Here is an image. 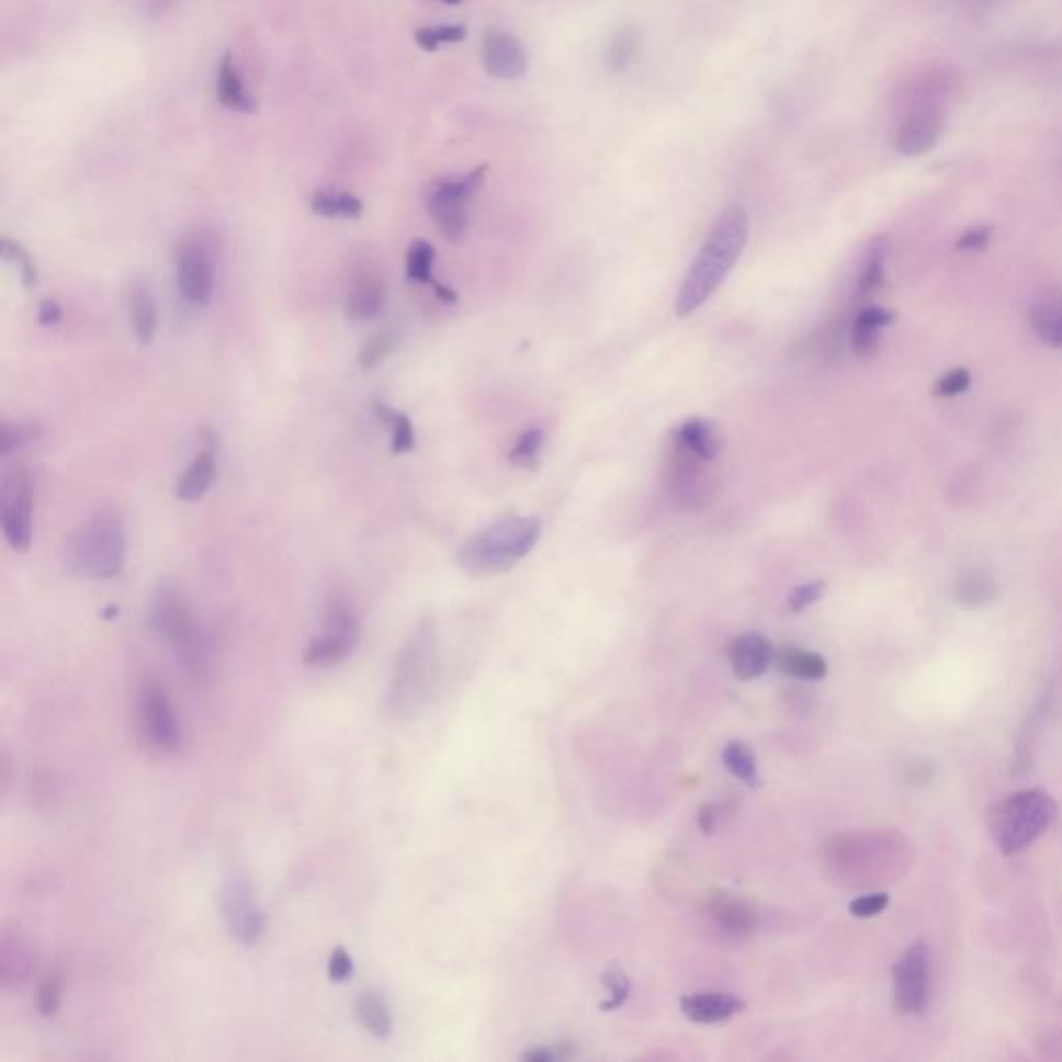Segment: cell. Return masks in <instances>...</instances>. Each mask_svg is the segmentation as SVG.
Instances as JSON below:
<instances>
[{
	"mask_svg": "<svg viewBox=\"0 0 1062 1062\" xmlns=\"http://www.w3.org/2000/svg\"><path fill=\"white\" fill-rule=\"evenodd\" d=\"M749 239V216L743 206L722 210L710 228L700 253L687 270L677 297V316H689L700 309L724 283L728 272L739 262Z\"/></svg>",
	"mask_w": 1062,
	"mask_h": 1062,
	"instance_id": "cell-1",
	"label": "cell"
},
{
	"mask_svg": "<svg viewBox=\"0 0 1062 1062\" xmlns=\"http://www.w3.org/2000/svg\"><path fill=\"white\" fill-rule=\"evenodd\" d=\"M438 679V633L434 621L421 619L398 647L386 710L395 721L418 719L432 700Z\"/></svg>",
	"mask_w": 1062,
	"mask_h": 1062,
	"instance_id": "cell-2",
	"label": "cell"
},
{
	"mask_svg": "<svg viewBox=\"0 0 1062 1062\" xmlns=\"http://www.w3.org/2000/svg\"><path fill=\"white\" fill-rule=\"evenodd\" d=\"M65 570L74 577L104 581L127 561V528L121 511L102 507L77 526L65 546Z\"/></svg>",
	"mask_w": 1062,
	"mask_h": 1062,
	"instance_id": "cell-3",
	"label": "cell"
},
{
	"mask_svg": "<svg viewBox=\"0 0 1062 1062\" xmlns=\"http://www.w3.org/2000/svg\"><path fill=\"white\" fill-rule=\"evenodd\" d=\"M540 533L542 521L538 517L505 515L459 546L456 565L474 577L507 573L535 549Z\"/></svg>",
	"mask_w": 1062,
	"mask_h": 1062,
	"instance_id": "cell-4",
	"label": "cell"
},
{
	"mask_svg": "<svg viewBox=\"0 0 1062 1062\" xmlns=\"http://www.w3.org/2000/svg\"><path fill=\"white\" fill-rule=\"evenodd\" d=\"M1057 801L1043 789H1025L1005 796L987 812V828L1005 855L1021 854L1050 828Z\"/></svg>",
	"mask_w": 1062,
	"mask_h": 1062,
	"instance_id": "cell-5",
	"label": "cell"
},
{
	"mask_svg": "<svg viewBox=\"0 0 1062 1062\" xmlns=\"http://www.w3.org/2000/svg\"><path fill=\"white\" fill-rule=\"evenodd\" d=\"M486 172H488V167L482 165L474 171L459 174V177H442L428 188L426 208L430 212L432 221L437 223L440 235L447 241L459 244V241L465 239L467 228H470L467 204L479 191V188L484 185Z\"/></svg>",
	"mask_w": 1062,
	"mask_h": 1062,
	"instance_id": "cell-6",
	"label": "cell"
},
{
	"mask_svg": "<svg viewBox=\"0 0 1062 1062\" xmlns=\"http://www.w3.org/2000/svg\"><path fill=\"white\" fill-rule=\"evenodd\" d=\"M174 281L181 297L191 305H208L216 281V253L204 230L185 233L174 247Z\"/></svg>",
	"mask_w": 1062,
	"mask_h": 1062,
	"instance_id": "cell-7",
	"label": "cell"
},
{
	"mask_svg": "<svg viewBox=\"0 0 1062 1062\" xmlns=\"http://www.w3.org/2000/svg\"><path fill=\"white\" fill-rule=\"evenodd\" d=\"M0 526L13 551H30L34 535V482L25 465H11L2 475Z\"/></svg>",
	"mask_w": 1062,
	"mask_h": 1062,
	"instance_id": "cell-8",
	"label": "cell"
},
{
	"mask_svg": "<svg viewBox=\"0 0 1062 1062\" xmlns=\"http://www.w3.org/2000/svg\"><path fill=\"white\" fill-rule=\"evenodd\" d=\"M360 640V617L355 608L341 596H335L326 605L323 633L305 647L304 663L318 668L339 664L353 654Z\"/></svg>",
	"mask_w": 1062,
	"mask_h": 1062,
	"instance_id": "cell-9",
	"label": "cell"
},
{
	"mask_svg": "<svg viewBox=\"0 0 1062 1062\" xmlns=\"http://www.w3.org/2000/svg\"><path fill=\"white\" fill-rule=\"evenodd\" d=\"M137 735L154 754H174L181 747V726L171 700L156 679H146L137 691Z\"/></svg>",
	"mask_w": 1062,
	"mask_h": 1062,
	"instance_id": "cell-10",
	"label": "cell"
},
{
	"mask_svg": "<svg viewBox=\"0 0 1062 1062\" xmlns=\"http://www.w3.org/2000/svg\"><path fill=\"white\" fill-rule=\"evenodd\" d=\"M221 913L228 934L246 945L253 947L264 934V913L260 910L256 886L251 878L241 870H230L221 886Z\"/></svg>",
	"mask_w": 1062,
	"mask_h": 1062,
	"instance_id": "cell-11",
	"label": "cell"
},
{
	"mask_svg": "<svg viewBox=\"0 0 1062 1062\" xmlns=\"http://www.w3.org/2000/svg\"><path fill=\"white\" fill-rule=\"evenodd\" d=\"M894 1005L903 1015H922L929 1003V952L924 942L911 945L892 971Z\"/></svg>",
	"mask_w": 1062,
	"mask_h": 1062,
	"instance_id": "cell-12",
	"label": "cell"
},
{
	"mask_svg": "<svg viewBox=\"0 0 1062 1062\" xmlns=\"http://www.w3.org/2000/svg\"><path fill=\"white\" fill-rule=\"evenodd\" d=\"M150 626L156 635L167 640L174 649L177 645L190 640L191 635L200 629V623L195 621L181 589L172 584H162L154 594Z\"/></svg>",
	"mask_w": 1062,
	"mask_h": 1062,
	"instance_id": "cell-13",
	"label": "cell"
},
{
	"mask_svg": "<svg viewBox=\"0 0 1062 1062\" xmlns=\"http://www.w3.org/2000/svg\"><path fill=\"white\" fill-rule=\"evenodd\" d=\"M945 127L942 111L934 104H917L903 116L894 146L903 156H924L928 154L940 139Z\"/></svg>",
	"mask_w": 1062,
	"mask_h": 1062,
	"instance_id": "cell-14",
	"label": "cell"
},
{
	"mask_svg": "<svg viewBox=\"0 0 1062 1062\" xmlns=\"http://www.w3.org/2000/svg\"><path fill=\"white\" fill-rule=\"evenodd\" d=\"M482 65L496 79L512 81L526 76L530 57L521 39L505 30L490 27L482 39Z\"/></svg>",
	"mask_w": 1062,
	"mask_h": 1062,
	"instance_id": "cell-15",
	"label": "cell"
},
{
	"mask_svg": "<svg viewBox=\"0 0 1062 1062\" xmlns=\"http://www.w3.org/2000/svg\"><path fill=\"white\" fill-rule=\"evenodd\" d=\"M36 954L32 940L18 924H7L0 931V984L20 987L32 978Z\"/></svg>",
	"mask_w": 1062,
	"mask_h": 1062,
	"instance_id": "cell-16",
	"label": "cell"
},
{
	"mask_svg": "<svg viewBox=\"0 0 1062 1062\" xmlns=\"http://www.w3.org/2000/svg\"><path fill=\"white\" fill-rule=\"evenodd\" d=\"M728 660L739 681H754L770 670L777 660L775 647L761 633H743L728 645Z\"/></svg>",
	"mask_w": 1062,
	"mask_h": 1062,
	"instance_id": "cell-17",
	"label": "cell"
},
{
	"mask_svg": "<svg viewBox=\"0 0 1062 1062\" xmlns=\"http://www.w3.org/2000/svg\"><path fill=\"white\" fill-rule=\"evenodd\" d=\"M216 438L206 434L202 449L191 459L188 470L177 482V498L183 502H197L208 494L212 484L216 482Z\"/></svg>",
	"mask_w": 1062,
	"mask_h": 1062,
	"instance_id": "cell-18",
	"label": "cell"
},
{
	"mask_svg": "<svg viewBox=\"0 0 1062 1062\" xmlns=\"http://www.w3.org/2000/svg\"><path fill=\"white\" fill-rule=\"evenodd\" d=\"M386 297H388V286L384 276H380V272L374 270H361L353 279V285L347 295L344 314L353 323L372 320L382 312Z\"/></svg>",
	"mask_w": 1062,
	"mask_h": 1062,
	"instance_id": "cell-19",
	"label": "cell"
},
{
	"mask_svg": "<svg viewBox=\"0 0 1062 1062\" xmlns=\"http://www.w3.org/2000/svg\"><path fill=\"white\" fill-rule=\"evenodd\" d=\"M681 1010L693 1024H722L745 1010V1003L731 992H693L681 998Z\"/></svg>",
	"mask_w": 1062,
	"mask_h": 1062,
	"instance_id": "cell-20",
	"label": "cell"
},
{
	"mask_svg": "<svg viewBox=\"0 0 1062 1062\" xmlns=\"http://www.w3.org/2000/svg\"><path fill=\"white\" fill-rule=\"evenodd\" d=\"M127 305H129V323H132L135 339L144 347L152 344L158 330V309L154 302L152 289L144 279L132 281L127 291Z\"/></svg>",
	"mask_w": 1062,
	"mask_h": 1062,
	"instance_id": "cell-21",
	"label": "cell"
},
{
	"mask_svg": "<svg viewBox=\"0 0 1062 1062\" xmlns=\"http://www.w3.org/2000/svg\"><path fill=\"white\" fill-rule=\"evenodd\" d=\"M710 915L716 922V926L731 934V936H749L758 928V911L754 910L747 901L733 899V896H716L710 903Z\"/></svg>",
	"mask_w": 1062,
	"mask_h": 1062,
	"instance_id": "cell-22",
	"label": "cell"
},
{
	"mask_svg": "<svg viewBox=\"0 0 1062 1062\" xmlns=\"http://www.w3.org/2000/svg\"><path fill=\"white\" fill-rule=\"evenodd\" d=\"M673 442L679 444L691 455L702 461H714L721 453L722 440L712 421L702 418H691L683 421L677 430Z\"/></svg>",
	"mask_w": 1062,
	"mask_h": 1062,
	"instance_id": "cell-23",
	"label": "cell"
},
{
	"mask_svg": "<svg viewBox=\"0 0 1062 1062\" xmlns=\"http://www.w3.org/2000/svg\"><path fill=\"white\" fill-rule=\"evenodd\" d=\"M216 94L218 102L237 113H253L256 111V98L249 94L244 83V77L237 71L233 58L225 55L218 65V77H216Z\"/></svg>",
	"mask_w": 1062,
	"mask_h": 1062,
	"instance_id": "cell-24",
	"label": "cell"
},
{
	"mask_svg": "<svg viewBox=\"0 0 1062 1062\" xmlns=\"http://www.w3.org/2000/svg\"><path fill=\"white\" fill-rule=\"evenodd\" d=\"M777 666L780 673L801 681H822L828 675V664L824 656L799 647L782 649L777 656Z\"/></svg>",
	"mask_w": 1062,
	"mask_h": 1062,
	"instance_id": "cell-25",
	"label": "cell"
},
{
	"mask_svg": "<svg viewBox=\"0 0 1062 1062\" xmlns=\"http://www.w3.org/2000/svg\"><path fill=\"white\" fill-rule=\"evenodd\" d=\"M355 1017H358L361 1027L379 1040H386L393 1033V1017H391L388 1005L384 1003V998L380 994L372 992V990L360 994V998L355 1003Z\"/></svg>",
	"mask_w": 1062,
	"mask_h": 1062,
	"instance_id": "cell-26",
	"label": "cell"
},
{
	"mask_svg": "<svg viewBox=\"0 0 1062 1062\" xmlns=\"http://www.w3.org/2000/svg\"><path fill=\"white\" fill-rule=\"evenodd\" d=\"M1031 326L1043 342L1062 351V295H1048L1033 305Z\"/></svg>",
	"mask_w": 1062,
	"mask_h": 1062,
	"instance_id": "cell-27",
	"label": "cell"
},
{
	"mask_svg": "<svg viewBox=\"0 0 1062 1062\" xmlns=\"http://www.w3.org/2000/svg\"><path fill=\"white\" fill-rule=\"evenodd\" d=\"M312 210L326 218H358L363 212L360 197L349 191L320 190L312 195Z\"/></svg>",
	"mask_w": 1062,
	"mask_h": 1062,
	"instance_id": "cell-28",
	"label": "cell"
},
{
	"mask_svg": "<svg viewBox=\"0 0 1062 1062\" xmlns=\"http://www.w3.org/2000/svg\"><path fill=\"white\" fill-rule=\"evenodd\" d=\"M722 766L747 787H758L759 768L756 754L743 741H728L722 749Z\"/></svg>",
	"mask_w": 1062,
	"mask_h": 1062,
	"instance_id": "cell-29",
	"label": "cell"
},
{
	"mask_svg": "<svg viewBox=\"0 0 1062 1062\" xmlns=\"http://www.w3.org/2000/svg\"><path fill=\"white\" fill-rule=\"evenodd\" d=\"M640 57V30L623 25L608 44L607 63L612 74H625Z\"/></svg>",
	"mask_w": 1062,
	"mask_h": 1062,
	"instance_id": "cell-30",
	"label": "cell"
},
{
	"mask_svg": "<svg viewBox=\"0 0 1062 1062\" xmlns=\"http://www.w3.org/2000/svg\"><path fill=\"white\" fill-rule=\"evenodd\" d=\"M374 411L379 416L380 421L388 423L391 426V432H393V455H405V453H411L414 447H416V432H414V423H411V418L407 414H400V411H393L384 400L376 398L374 400Z\"/></svg>",
	"mask_w": 1062,
	"mask_h": 1062,
	"instance_id": "cell-31",
	"label": "cell"
},
{
	"mask_svg": "<svg viewBox=\"0 0 1062 1062\" xmlns=\"http://www.w3.org/2000/svg\"><path fill=\"white\" fill-rule=\"evenodd\" d=\"M434 260H437V249L426 241V239H416L409 249H407V260H405V272H407V279L414 281V283H421V285H430L434 279H432V268H434Z\"/></svg>",
	"mask_w": 1062,
	"mask_h": 1062,
	"instance_id": "cell-32",
	"label": "cell"
},
{
	"mask_svg": "<svg viewBox=\"0 0 1062 1062\" xmlns=\"http://www.w3.org/2000/svg\"><path fill=\"white\" fill-rule=\"evenodd\" d=\"M886 249H889V244H886L884 237L873 239L872 246L868 249V256H866V264L861 268V274H859V281H857V289H859L861 295H870L884 283Z\"/></svg>",
	"mask_w": 1062,
	"mask_h": 1062,
	"instance_id": "cell-33",
	"label": "cell"
},
{
	"mask_svg": "<svg viewBox=\"0 0 1062 1062\" xmlns=\"http://www.w3.org/2000/svg\"><path fill=\"white\" fill-rule=\"evenodd\" d=\"M0 253H2V260L4 262H9V264H13L20 270L23 285L27 286V289H34V286L38 285V266H36V260L32 258V253L25 247L18 244L15 239H11V237H2L0 239Z\"/></svg>",
	"mask_w": 1062,
	"mask_h": 1062,
	"instance_id": "cell-34",
	"label": "cell"
},
{
	"mask_svg": "<svg viewBox=\"0 0 1062 1062\" xmlns=\"http://www.w3.org/2000/svg\"><path fill=\"white\" fill-rule=\"evenodd\" d=\"M395 349H397V335L393 330H380L379 335H374L370 341L361 347L360 358H358L361 370L370 372V370L379 368L380 363L386 360Z\"/></svg>",
	"mask_w": 1062,
	"mask_h": 1062,
	"instance_id": "cell-35",
	"label": "cell"
},
{
	"mask_svg": "<svg viewBox=\"0 0 1062 1062\" xmlns=\"http://www.w3.org/2000/svg\"><path fill=\"white\" fill-rule=\"evenodd\" d=\"M36 423H21V421H2L0 423V455L9 456L15 451L30 444L38 438Z\"/></svg>",
	"mask_w": 1062,
	"mask_h": 1062,
	"instance_id": "cell-36",
	"label": "cell"
},
{
	"mask_svg": "<svg viewBox=\"0 0 1062 1062\" xmlns=\"http://www.w3.org/2000/svg\"><path fill=\"white\" fill-rule=\"evenodd\" d=\"M467 36L465 25H430V27H419L416 32V42L419 48L426 53H434L440 44H453L461 42Z\"/></svg>",
	"mask_w": 1062,
	"mask_h": 1062,
	"instance_id": "cell-37",
	"label": "cell"
},
{
	"mask_svg": "<svg viewBox=\"0 0 1062 1062\" xmlns=\"http://www.w3.org/2000/svg\"><path fill=\"white\" fill-rule=\"evenodd\" d=\"M544 447V432L538 430V428H531V430H526L521 437L517 438L515 447H512L511 463L519 465V467H535L538 463V456H540V451Z\"/></svg>",
	"mask_w": 1062,
	"mask_h": 1062,
	"instance_id": "cell-38",
	"label": "cell"
},
{
	"mask_svg": "<svg viewBox=\"0 0 1062 1062\" xmlns=\"http://www.w3.org/2000/svg\"><path fill=\"white\" fill-rule=\"evenodd\" d=\"M992 594H994V588H992L990 579H986L980 573H971V575H965L957 581V598H959V602L969 605V607L984 605L992 598Z\"/></svg>",
	"mask_w": 1062,
	"mask_h": 1062,
	"instance_id": "cell-39",
	"label": "cell"
},
{
	"mask_svg": "<svg viewBox=\"0 0 1062 1062\" xmlns=\"http://www.w3.org/2000/svg\"><path fill=\"white\" fill-rule=\"evenodd\" d=\"M27 791H30V799H32V805L38 810V812H46L53 807V801L57 796V791H55V782L50 775L46 770H34L30 775V780H27Z\"/></svg>",
	"mask_w": 1062,
	"mask_h": 1062,
	"instance_id": "cell-40",
	"label": "cell"
},
{
	"mask_svg": "<svg viewBox=\"0 0 1062 1062\" xmlns=\"http://www.w3.org/2000/svg\"><path fill=\"white\" fill-rule=\"evenodd\" d=\"M602 984L608 987V1001H605L600 1008L602 1010H617L625 1005L629 994H631V982L621 969H610L602 975Z\"/></svg>",
	"mask_w": 1062,
	"mask_h": 1062,
	"instance_id": "cell-41",
	"label": "cell"
},
{
	"mask_svg": "<svg viewBox=\"0 0 1062 1062\" xmlns=\"http://www.w3.org/2000/svg\"><path fill=\"white\" fill-rule=\"evenodd\" d=\"M63 996V978L57 969L46 975L38 990V1010L42 1017H55Z\"/></svg>",
	"mask_w": 1062,
	"mask_h": 1062,
	"instance_id": "cell-42",
	"label": "cell"
},
{
	"mask_svg": "<svg viewBox=\"0 0 1062 1062\" xmlns=\"http://www.w3.org/2000/svg\"><path fill=\"white\" fill-rule=\"evenodd\" d=\"M889 903H891V896L886 892H872V894H863V896H857L855 901H851L849 911H851L854 917L868 919V917L880 915L882 911L889 907Z\"/></svg>",
	"mask_w": 1062,
	"mask_h": 1062,
	"instance_id": "cell-43",
	"label": "cell"
},
{
	"mask_svg": "<svg viewBox=\"0 0 1062 1062\" xmlns=\"http://www.w3.org/2000/svg\"><path fill=\"white\" fill-rule=\"evenodd\" d=\"M575 1043H552V1046H535L528 1052L521 1054V1061L528 1062H554L567 1061L575 1057Z\"/></svg>",
	"mask_w": 1062,
	"mask_h": 1062,
	"instance_id": "cell-44",
	"label": "cell"
},
{
	"mask_svg": "<svg viewBox=\"0 0 1062 1062\" xmlns=\"http://www.w3.org/2000/svg\"><path fill=\"white\" fill-rule=\"evenodd\" d=\"M826 591V584L824 581H810V584H803V586H796L787 605L793 610V612H803L805 608L816 605L817 600L824 596Z\"/></svg>",
	"mask_w": 1062,
	"mask_h": 1062,
	"instance_id": "cell-45",
	"label": "cell"
},
{
	"mask_svg": "<svg viewBox=\"0 0 1062 1062\" xmlns=\"http://www.w3.org/2000/svg\"><path fill=\"white\" fill-rule=\"evenodd\" d=\"M969 384H971V374L965 368H957L936 382L934 393L938 397H957L968 391Z\"/></svg>",
	"mask_w": 1062,
	"mask_h": 1062,
	"instance_id": "cell-46",
	"label": "cell"
},
{
	"mask_svg": "<svg viewBox=\"0 0 1062 1062\" xmlns=\"http://www.w3.org/2000/svg\"><path fill=\"white\" fill-rule=\"evenodd\" d=\"M894 320V314L884 309V307H878V305H870V307H863L857 318H855L854 328H863V330H882L884 326H889Z\"/></svg>",
	"mask_w": 1062,
	"mask_h": 1062,
	"instance_id": "cell-47",
	"label": "cell"
},
{
	"mask_svg": "<svg viewBox=\"0 0 1062 1062\" xmlns=\"http://www.w3.org/2000/svg\"><path fill=\"white\" fill-rule=\"evenodd\" d=\"M351 975H353V959H351V954L342 949V947L335 949V952L328 959V978L332 982H337V984H342Z\"/></svg>",
	"mask_w": 1062,
	"mask_h": 1062,
	"instance_id": "cell-48",
	"label": "cell"
},
{
	"mask_svg": "<svg viewBox=\"0 0 1062 1062\" xmlns=\"http://www.w3.org/2000/svg\"><path fill=\"white\" fill-rule=\"evenodd\" d=\"M990 237H992V228L986 227V225L969 228L959 237L957 249L959 251H980L990 244Z\"/></svg>",
	"mask_w": 1062,
	"mask_h": 1062,
	"instance_id": "cell-49",
	"label": "cell"
},
{
	"mask_svg": "<svg viewBox=\"0 0 1062 1062\" xmlns=\"http://www.w3.org/2000/svg\"><path fill=\"white\" fill-rule=\"evenodd\" d=\"M851 349H854L855 355H859V358H868V355H872L873 351L878 349V330L854 328V335H851Z\"/></svg>",
	"mask_w": 1062,
	"mask_h": 1062,
	"instance_id": "cell-50",
	"label": "cell"
},
{
	"mask_svg": "<svg viewBox=\"0 0 1062 1062\" xmlns=\"http://www.w3.org/2000/svg\"><path fill=\"white\" fill-rule=\"evenodd\" d=\"M36 320H38L39 326H57L63 320V307L55 300H42L38 304Z\"/></svg>",
	"mask_w": 1062,
	"mask_h": 1062,
	"instance_id": "cell-51",
	"label": "cell"
},
{
	"mask_svg": "<svg viewBox=\"0 0 1062 1062\" xmlns=\"http://www.w3.org/2000/svg\"><path fill=\"white\" fill-rule=\"evenodd\" d=\"M719 820H721V805H703L700 810V816H698V824L702 828L703 835H712L719 826Z\"/></svg>",
	"mask_w": 1062,
	"mask_h": 1062,
	"instance_id": "cell-52",
	"label": "cell"
},
{
	"mask_svg": "<svg viewBox=\"0 0 1062 1062\" xmlns=\"http://www.w3.org/2000/svg\"><path fill=\"white\" fill-rule=\"evenodd\" d=\"M430 285H432V289H434V295H437L438 300H440L442 304L453 305L459 302V295H456L455 289L442 285V283H437V281H432Z\"/></svg>",
	"mask_w": 1062,
	"mask_h": 1062,
	"instance_id": "cell-53",
	"label": "cell"
},
{
	"mask_svg": "<svg viewBox=\"0 0 1062 1062\" xmlns=\"http://www.w3.org/2000/svg\"><path fill=\"white\" fill-rule=\"evenodd\" d=\"M444 2H449V4H456V2H461V0H444Z\"/></svg>",
	"mask_w": 1062,
	"mask_h": 1062,
	"instance_id": "cell-54",
	"label": "cell"
}]
</instances>
